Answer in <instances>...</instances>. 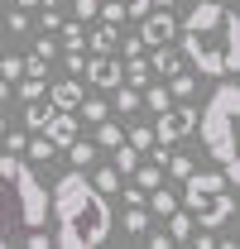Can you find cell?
Returning <instances> with one entry per match:
<instances>
[{"label": "cell", "mask_w": 240, "mask_h": 249, "mask_svg": "<svg viewBox=\"0 0 240 249\" xmlns=\"http://www.w3.org/2000/svg\"><path fill=\"white\" fill-rule=\"evenodd\" d=\"M48 216H53V245L58 249H96L111 235V206L87 182V173H67L48 192Z\"/></svg>", "instance_id": "1"}, {"label": "cell", "mask_w": 240, "mask_h": 249, "mask_svg": "<svg viewBox=\"0 0 240 249\" xmlns=\"http://www.w3.org/2000/svg\"><path fill=\"white\" fill-rule=\"evenodd\" d=\"M236 110H240V87L236 82H221L211 101L197 110V129H202V144L216 158V168L236 182L240 178V158H236Z\"/></svg>", "instance_id": "2"}, {"label": "cell", "mask_w": 240, "mask_h": 249, "mask_svg": "<svg viewBox=\"0 0 240 249\" xmlns=\"http://www.w3.org/2000/svg\"><path fill=\"white\" fill-rule=\"evenodd\" d=\"M182 182H187V196L178 206H187V216L197 220L202 230H216V225H226L236 216V196H231V178L226 173H197L192 168Z\"/></svg>", "instance_id": "3"}, {"label": "cell", "mask_w": 240, "mask_h": 249, "mask_svg": "<svg viewBox=\"0 0 240 249\" xmlns=\"http://www.w3.org/2000/svg\"><path fill=\"white\" fill-rule=\"evenodd\" d=\"M178 53L192 62L202 77H226V67H221V48H211V43H207V34H187V29H182Z\"/></svg>", "instance_id": "4"}, {"label": "cell", "mask_w": 240, "mask_h": 249, "mask_svg": "<svg viewBox=\"0 0 240 249\" xmlns=\"http://www.w3.org/2000/svg\"><path fill=\"white\" fill-rule=\"evenodd\" d=\"M192 129H197V110H192V106H178V110L163 106V110H159V124H154V144H168V149H173Z\"/></svg>", "instance_id": "5"}, {"label": "cell", "mask_w": 240, "mask_h": 249, "mask_svg": "<svg viewBox=\"0 0 240 249\" xmlns=\"http://www.w3.org/2000/svg\"><path fill=\"white\" fill-rule=\"evenodd\" d=\"M140 19H144V29H140L144 48H154V43H173V38H178V19H173L168 10H144Z\"/></svg>", "instance_id": "6"}, {"label": "cell", "mask_w": 240, "mask_h": 249, "mask_svg": "<svg viewBox=\"0 0 240 249\" xmlns=\"http://www.w3.org/2000/svg\"><path fill=\"white\" fill-rule=\"evenodd\" d=\"M15 235H24V216H20L15 187H10V182H0V249L10 245Z\"/></svg>", "instance_id": "7"}, {"label": "cell", "mask_w": 240, "mask_h": 249, "mask_svg": "<svg viewBox=\"0 0 240 249\" xmlns=\"http://www.w3.org/2000/svg\"><path fill=\"white\" fill-rule=\"evenodd\" d=\"M82 72H87L91 87H101V91H116V87H120V58H116V53H96Z\"/></svg>", "instance_id": "8"}, {"label": "cell", "mask_w": 240, "mask_h": 249, "mask_svg": "<svg viewBox=\"0 0 240 249\" xmlns=\"http://www.w3.org/2000/svg\"><path fill=\"white\" fill-rule=\"evenodd\" d=\"M221 0H197L192 10H187V19H182V29L187 34H211V29H221Z\"/></svg>", "instance_id": "9"}, {"label": "cell", "mask_w": 240, "mask_h": 249, "mask_svg": "<svg viewBox=\"0 0 240 249\" xmlns=\"http://www.w3.org/2000/svg\"><path fill=\"white\" fill-rule=\"evenodd\" d=\"M43 134H48L58 149H67V144L77 139V110H53V115H48V124H43Z\"/></svg>", "instance_id": "10"}, {"label": "cell", "mask_w": 240, "mask_h": 249, "mask_svg": "<svg viewBox=\"0 0 240 249\" xmlns=\"http://www.w3.org/2000/svg\"><path fill=\"white\" fill-rule=\"evenodd\" d=\"M221 29H226V48H221V67L226 72H236L240 67V19L231 10H221Z\"/></svg>", "instance_id": "11"}, {"label": "cell", "mask_w": 240, "mask_h": 249, "mask_svg": "<svg viewBox=\"0 0 240 249\" xmlns=\"http://www.w3.org/2000/svg\"><path fill=\"white\" fill-rule=\"evenodd\" d=\"M43 96L53 101V110H77V101H82V82L77 77H62L53 87H43Z\"/></svg>", "instance_id": "12"}, {"label": "cell", "mask_w": 240, "mask_h": 249, "mask_svg": "<svg viewBox=\"0 0 240 249\" xmlns=\"http://www.w3.org/2000/svg\"><path fill=\"white\" fill-rule=\"evenodd\" d=\"M149 53V48H144ZM149 72H159V77H173V72H182V53L178 48H168V43H154L149 53Z\"/></svg>", "instance_id": "13"}, {"label": "cell", "mask_w": 240, "mask_h": 249, "mask_svg": "<svg viewBox=\"0 0 240 249\" xmlns=\"http://www.w3.org/2000/svg\"><path fill=\"white\" fill-rule=\"evenodd\" d=\"M48 115H53V101H48V96L24 101V129H43V124H48Z\"/></svg>", "instance_id": "14"}, {"label": "cell", "mask_w": 240, "mask_h": 249, "mask_svg": "<svg viewBox=\"0 0 240 249\" xmlns=\"http://www.w3.org/2000/svg\"><path fill=\"white\" fill-rule=\"evenodd\" d=\"M192 230H197V220L173 206V211H168V240H173V245H187V240H192Z\"/></svg>", "instance_id": "15"}, {"label": "cell", "mask_w": 240, "mask_h": 249, "mask_svg": "<svg viewBox=\"0 0 240 249\" xmlns=\"http://www.w3.org/2000/svg\"><path fill=\"white\" fill-rule=\"evenodd\" d=\"M87 182L96 187L101 196H116V192H120V168H116V163H111V168H96V173H91Z\"/></svg>", "instance_id": "16"}, {"label": "cell", "mask_w": 240, "mask_h": 249, "mask_svg": "<svg viewBox=\"0 0 240 249\" xmlns=\"http://www.w3.org/2000/svg\"><path fill=\"white\" fill-rule=\"evenodd\" d=\"M67 163H72V168H91V163H96V144H91V139H72V144H67Z\"/></svg>", "instance_id": "17"}, {"label": "cell", "mask_w": 240, "mask_h": 249, "mask_svg": "<svg viewBox=\"0 0 240 249\" xmlns=\"http://www.w3.org/2000/svg\"><path fill=\"white\" fill-rule=\"evenodd\" d=\"M116 38H120V29L116 24H101V29H91V53H116Z\"/></svg>", "instance_id": "18"}, {"label": "cell", "mask_w": 240, "mask_h": 249, "mask_svg": "<svg viewBox=\"0 0 240 249\" xmlns=\"http://www.w3.org/2000/svg\"><path fill=\"white\" fill-rule=\"evenodd\" d=\"M77 110H82V120H106V115H111V106H106V101H101V96H82V101H77Z\"/></svg>", "instance_id": "19"}, {"label": "cell", "mask_w": 240, "mask_h": 249, "mask_svg": "<svg viewBox=\"0 0 240 249\" xmlns=\"http://www.w3.org/2000/svg\"><path fill=\"white\" fill-rule=\"evenodd\" d=\"M24 154H29L34 163H48V158L58 154V144H53L48 134H43V139H24Z\"/></svg>", "instance_id": "20"}, {"label": "cell", "mask_w": 240, "mask_h": 249, "mask_svg": "<svg viewBox=\"0 0 240 249\" xmlns=\"http://www.w3.org/2000/svg\"><path fill=\"white\" fill-rule=\"evenodd\" d=\"M96 149H116L120 144V124H111V120H96V139H91Z\"/></svg>", "instance_id": "21"}, {"label": "cell", "mask_w": 240, "mask_h": 249, "mask_svg": "<svg viewBox=\"0 0 240 249\" xmlns=\"http://www.w3.org/2000/svg\"><path fill=\"white\" fill-rule=\"evenodd\" d=\"M144 87H149V82H144ZM140 101H144V106H149L154 115H159V110H163V106H168V101H173V96H168V87H163V82H154L149 91L140 96Z\"/></svg>", "instance_id": "22"}, {"label": "cell", "mask_w": 240, "mask_h": 249, "mask_svg": "<svg viewBox=\"0 0 240 249\" xmlns=\"http://www.w3.org/2000/svg\"><path fill=\"white\" fill-rule=\"evenodd\" d=\"M159 182H163V168H159V163H149V168H140V163H135V187H144V192H154Z\"/></svg>", "instance_id": "23"}, {"label": "cell", "mask_w": 240, "mask_h": 249, "mask_svg": "<svg viewBox=\"0 0 240 249\" xmlns=\"http://www.w3.org/2000/svg\"><path fill=\"white\" fill-rule=\"evenodd\" d=\"M144 206H149L154 216H168V211L178 206V196H173V192H163V187H154V196H149V201H144Z\"/></svg>", "instance_id": "24"}, {"label": "cell", "mask_w": 240, "mask_h": 249, "mask_svg": "<svg viewBox=\"0 0 240 249\" xmlns=\"http://www.w3.org/2000/svg\"><path fill=\"white\" fill-rule=\"evenodd\" d=\"M96 15H101V19H106V24H125V19H130V15H125V5H120V0H101V5H96Z\"/></svg>", "instance_id": "25"}, {"label": "cell", "mask_w": 240, "mask_h": 249, "mask_svg": "<svg viewBox=\"0 0 240 249\" xmlns=\"http://www.w3.org/2000/svg\"><path fill=\"white\" fill-rule=\"evenodd\" d=\"M87 43V34H82V19L77 24H67V29L58 34V53H67V48H82Z\"/></svg>", "instance_id": "26"}, {"label": "cell", "mask_w": 240, "mask_h": 249, "mask_svg": "<svg viewBox=\"0 0 240 249\" xmlns=\"http://www.w3.org/2000/svg\"><path fill=\"white\" fill-rule=\"evenodd\" d=\"M125 144H135L140 154L154 144V124H130V134H125Z\"/></svg>", "instance_id": "27"}, {"label": "cell", "mask_w": 240, "mask_h": 249, "mask_svg": "<svg viewBox=\"0 0 240 249\" xmlns=\"http://www.w3.org/2000/svg\"><path fill=\"white\" fill-rule=\"evenodd\" d=\"M0 77H5V82H20V77H24V58H15V53H0Z\"/></svg>", "instance_id": "28"}, {"label": "cell", "mask_w": 240, "mask_h": 249, "mask_svg": "<svg viewBox=\"0 0 240 249\" xmlns=\"http://www.w3.org/2000/svg\"><path fill=\"white\" fill-rule=\"evenodd\" d=\"M125 230H130V235H144V230H149V211H144V206H130V211H125Z\"/></svg>", "instance_id": "29"}, {"label": "cell", "mask_w": 240, "mask_h": 249, "mask_svg": "<svg viewBox=\"0 0 240 249\" xmlns=\"http://www.w3.org/2000/svg\"><path fill=\"white\" fill-rule=\"evenodd\" d=\"M192 168H197V163H192L187 154H173V149H168V163H163V173H173V178H187Z\"/></svg>", "instance_id": "30"}, {"label": "cell", "mask_w": 240, "mask_h": 249, "mask_svg": "<svg viewBox=\"0 0 240 249\" xmlns=\"http://www.w3.org/2000/svg\"><path fill=\"white\" fill-rule=\"evenodd\" d=\"M135 163H140V149L135 144H116V168L120 173H135Z\"/></svg>", "instance_id": "31"}, {"label": "cell", "mask_w": 240, "mask_h": 249, "mask_svg": "<svg viewBox=\"0 0 240 249\" xmlns=\"http://www.w3.org/2000/svg\"><path fill=\"white\" fill-rule=\"evenodd\" d=\"M125 82H130V87H144V82H149V62H144V58H130V67H125Z\"/></svg>", "instance_id": "32"}, {"label": "cell", "mask_w": 240, "mask_h": 249, "mask_svg": "<svg viewBox=\"0 0 240 249\" xmlns=\"http://www.w3.org/2000/svg\"><path fill=\"white\" fill-rule=\"evenodd\" d=\"M48 62H53V58H43V53L34 48L29 58H24V77H48Z\"/></svg>", "instance_id": "33"}, {"label": "cell", "mask_w": 240, "mask_h": 249, "mask_svg": "<svg viewBox=\"0 0 240 249\" xmlns=\"http://www.w3.org/2000/svg\"><path fill=\"white\" fill-rule=\"evenodd\" d=\"M116 110L120 115H135V110H140V91H120L116 87Z\"/></svg>", "instance_id": "34"}, {"label": "cell", "mask_w": 240, "mask_h": 249, "mask_svg": "<svg viewBox=\"0 0 240 249\" xmlns=\"http://www.w3.org/2000/svg\"><path fill=\"white\" fill-rule=\"evenodd\" d=\"M15 91L24 96V101H34V96H43V77H20V87Z\"/></svg>", "instance_id": "35"}, {"label": "cell", "mask_w": 240, "mask_h": 249, "mask_svg": "<svg viewBox=\"0 0 240 249\" xmlns=\"http://www.w3.org/2000/svg\"><path fill=\"white\" fill-rule=\"evenodd\" d=\"M0 144H5V154H24V129H5Z\"/></svg>", "instance_id": "36"}, {"label": "cell", "mask_w": 240, "mask_h": 249, "mask_svg": "<svg viewBox=\"0 0 240 249\" xmlns=\"http://www.w3.org/2000/svg\"><path fill=\"white\" fill-rule=\"evenodd\" d=\"M120 43V53H125V58H144V38H140V34H130V38H116Z\"/></svg>", "instance_id": "37"}, {"label": "cell", "mask_w": 240, "mask_h": 249, "mask_svg": "<svg viewBox=\"0 0 240 249\" xmlns=\"http://www.w3.org/2000/svg\"><path fill=\"white\" fill-rule=\"evenodd\" d=\"M120 196H125V206H144V187H125Z\"/></svg>", "instance_id": "38"}, {"label": "cell", "mask_w": 240, "mask_h": 249, "mask_svg": "<svg viewBox=\"0 0 240 249\" xmlns=\"http://www.w3.org/2000/svg\"><path fill=\"white\" fill-rule=\"evenodd\" d=\"M96 5H101V0H77V15H82V19H91V15H96Z\"/></svg>", "instance_id": "39"}, {"label": "cell", "mask_w": 240, "mask_h": 249, "mask_svg": "<svg viewBox=\"0 0 240 249\" xmlns=\"http://www.w3.org/2000/svg\"><path fill=\"white\" fill-rule=\"evenodd\" d=\"M192 235H197V230H192ZM197 249H216V235H211V230H202V235H197Z\"/></svg>", "instance_id": "40"}, {"label": "cell", "mask_w": 240, "mask_h": 249, "mask_svg": "<svg viewBox=\"0 0 240 249\" xmlns=\"http://www.w3.org/2000/svg\"><path fill=\"white\" fill-rule=\"evenodd\" d=\"M149 10H173V0H149Z\"/></svg>", "instance_id": "41"}, {"label": "cell", "mask_w": 240, "mask_h": 249, "mask_svg": "<svg viewBox=\"0 0 240 249\" xmlns=\"http://www.w3.org/2000/svg\"><path fill=\"white\" fill-rule=\"evenodd\" d=\"M5 101H10V82L0 77V106H5Z\"/></svg>", "instance_id": "42"}, {"label": "cell", "mask_w": 240, "mask_h": 249, "mask_svg": "<svg viewBox=\"0 0 240 249\" xmlns=\"http://www.w3.org/2000/svg\"><path fill=\"white\" fill-rule=\"evenodd\" d=\"M34 5H39V0H20V10H34Z\"/></svg>", "instance_id": "43"}, {"label": "cell", "mask_w": 240, "mask_h": 249, "mask_svg": "<svg viewBox=\"0 0 240 249\" xmlns=\"http://www.w3.org/2000/svg\"><path fill=\"white\" fill-rule=\"evenodd\" d=\"M0 134H5V115H0Z\"/></svg>", "instance_id": "44"}, {"label": "cell", "mask_w": 240, "mask_h": 249, "mask_svg": "<svg viewBox=\"0 0 240 249\" xmlns=\"http://www.w3.org/2000/svg\"><path fill=\"white\" fill-rule=\"evenodd\" d=\"M0 5H5V0H0Z\"/></svg>", "instance_id": "45"}]
</instances>
